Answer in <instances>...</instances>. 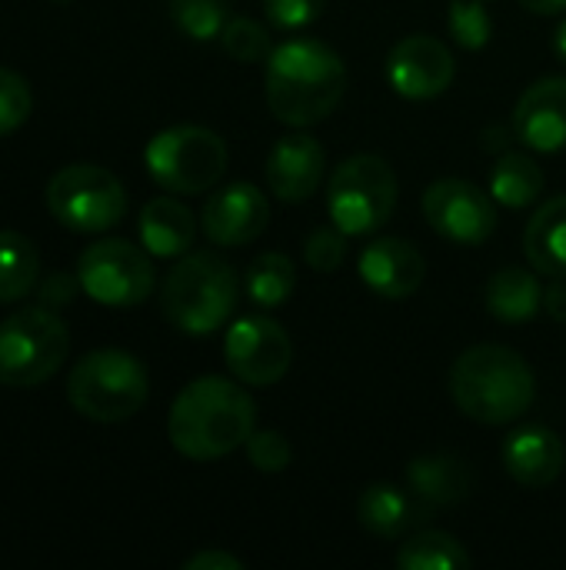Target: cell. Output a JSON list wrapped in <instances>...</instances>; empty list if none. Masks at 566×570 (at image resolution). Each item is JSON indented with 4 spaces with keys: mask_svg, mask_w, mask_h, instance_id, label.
<instances>
[{
    "mask_svg": "<svg viewBox=\"0 0 566 570\" xmlns=\"http://www.w3.org/2000/svg\"><path fill=\"white\" fill-rule=\"evenodd\" d=\"M80 291L103 307H137L153 291V261L147 247L120 237L90 244L77 261Z\"/></svg>",
    "mask_w": 566,
    "mask_h": 570,
    "instance_id": "10",
    "label": "cell"
},
{
    "mask_svg": "<svg viewBox=\"0 0 566 570\" xmlns=\"http://www.w3.org/2000/svg\"><path fill=\"white\" fill-rule=\"evenodd\" d=\"M524 254L530 267L544 277L566 274V194L550 197L537 207L524 230Z\"/></svg>",
    "mask_w": 566,
    "mask_h": 570,
    "instance_id": "22",
    "label": "cell"
},
{
    "mask_svg": "<svg viewBox=\"0 0 566 570\" xmlns=\"http://www.w3.org/2000/svg\"><path fill=\"white\" fill-rule=\"evenodd\" d=\"M197 237V220L187 204L173 197H153L140 210V244L150 257H183Z\"/></svg>",
    "mask_w": 566,
    "mask_h": 570,
    "instance_id": "20",
    "label": "cell"
},
{
    "mask_svg": "<svg viewBox=\"0 0 566 570\" xmlns=\"http://www.w3.org/2000/svg\"><path fill=\"white\" fill-rule=\"evenodd\" d=\"M304 261L317 274H334L347 261V234L337 224L334 227H317L304 244Z\"/></svg>",
    "mask_w": 566,
    "mask_h": 570,
    "instance_id": "32",
    "label": "cell"
},
{
    "mask_svg": "<svg viewBox=\"0 0 566 570\" xmlns=\"http://www.w3.org/2000/svg\"><path fill=\"white\" fill-rule=\"evenodd\" d=\"M244 291L250 297V304L274 311L280 304L290 301V294L297 291V271L294 261L287 254H260L250 261L247 274H244Z\"/></svg>",
    "mask_w": 566,
    "mask_h": 570,
    "instance_id": "26",
    "label": "cell"
},
{
    "mask_svg": "<svg viewBox=\"0 0 566 570\" xmlns=\"http://www.w3.org/2000/svg\"><path fill=\"white\" fill-rule=\"evenodd\" d=\"M434 508L420 501L414 491H404L397 484H370L357 501L360 524L384 541H400L404 534H414L427 524Z\"/></svg>",
    "mask_w": 566,
    "mask_h": 570,
    "instance_id": "19",
    "label": "cell"
},
{
    "mask_svg": "<svg viewBox=\"0 0 566 570\" xmlns=\"http://www.w3.org/2000/svg\"><path fill=\"white\" fill-rule=\"evenodd\" d=\"M183 570H244V561L227 551H200L183 561Z\"/></svg>",
    "mask_w": 566,
    "mask_h": 570,
    "instance_id": "36",
    "label": "cell"
},
{
    "mask_svg": "<svg viewBox=\"0 0 566 570\" xmlns=\"http://www.w3.org/2000/svg\"><path fill=\"white\" fill-rule=\"evenodd\" d=\"M237 271L210 250L183 254L160 287L163 317L187 337H207L224 327L237 307Z\"/></svg>",
    "mask_w": 566,
    "mask_h": 570,
    "instance_id": "4",
    "label": "cell"
},
{
    "mask_svg": "<svg viewBox=\"0 0 566 570\" xmlns=\"http://www.w3.org/2000/svg\"><path fill=\"white\" fill-rule=\"evenodd\" d=\"M70 354L67 324L57 311L23 307L0 321V384L30 391L47 384Z\"/></svg>",
    "mask_w": 566,
    "mask_h": 570,
    "instance_id": "6",
    "label": "cell"
},
{
    "mask_svg": "<svg viewBox=\"0 0 566 570\" xmlns=\"http://www.w3.org/2000/svg\"><path fill=\"white\" fill-rule=\"evenodd\" d=\"M327 154L317 137L300 134V127L274 144L267 154V184L270 194L284 204H304L324 184Z\"/></svg>",
    "mask_w": 566,
    "mask_h": 570,
    "instance_id": "15",
    "label": "cell"
},
{
    "mask_svg": "<svg viewBox=\"0 0 566 570\" xmlns=\"http://www.w3.org/2000/svg\"><path fill=\"white\" fill-rule=\"evenodd\" d=\"M57 3H63V0H57Z\"/></svg>",
    "mask_w": 566,
    "mask_h": 570,
    "instance_id": "41",
    "label": "cell"
},
{
    "mask_svg": "<svg viewBox=\"0 0 566 570\" xmlns=\"http://www.w3.org/2000/svg\"><path fill=\"white\" fill-rule=\"evenodd\" d=\"M470 564L467 548L444 531H417L397 551V568L404 570H467Z\"/></svg>",
    "mask_w": 566,
    "mask_h": 570,
    "instance_id": "27",
    "label": "cell"
},
{
    "mask_svg": "<svg viewBox=\"0 0 566 570\" xmlns=\"http://www.w3.org/2000/svg\"><path fill=\"white\" fill-rule=\"evenodd\" d=\"M447 30L467 50L487 47L490 33H494L490 13H487V0H454L450 10H447Z\"/></svg>",
    "mask_w": 566,
    "mask_h": 570,
    "instance_id": "30",
    "label": "cell"
},
{
    "mask_svg": "<svg viewBox=\"0 0 566 570\" xmlns=\"http://www.w3.org/2000/svg\"><path fill=\"white\" fill-rule=\"evenodd\" d=\"M30 110H33L30 83L17 70L0 67V137H7L17 127H23Z\"/></svg>",
    "mask_w": 566,
    "mask_h": 570,
    "instance_id": "31",
    "label": "cell"
},
{
    "mask_svg": "<svg viewBox=\"0 0 566 570\" xmlns=\"http://www.w3.org/2000/svg\"><path fill=\"white\" fill-rule=\"evenodd\" d=\"M77 287H80V277L77 274H67V271H53L40 281L37 287V304L47 307V311H63L73 297H77Z\"/></svg>",
    "mask_w": 566,
    "mask_h": 570,
    "instance_id": "35",
    "label": "cell"
},
{
    "mask_svg": "<svg viewBox=\"0 0 566 570\" xmlns=\"http://www.w3.org/2000/svg\"><path fill=\"white\" fill-rule=\"evenodd\" d=\"M544 311L557 324H566V274L564 277H554V284L544 291Z\"/></svg>",
    "mask_w": 566,
    "mask_h": 570,
    "instance_id": "37",
    "label": "cell"
},
{
    "mask_svg": "<svg viewBox=\"0 0 566 570\" xmlns=\"http://www.w3.org/2000/svg\"><path fill=\"white\" fill-rule=\"evenodd\" d=\"M40 281V254L30 237L0 230V304L23 301Z\"/></svg>",
    "mask_w": 566,
    "mask_h": 570,
    "instance_id": "24",
    "label": "cell"
},
{
    "mask_svg": "<svg viewBox=\"0 0 566 570\" xmlns=\"http://www.w3.org/2000/svg\"><path fill=\"white\" fill-rule=\"evenodd\" d=\"M566 464L564 441L540 424L520 428L504 441V468L524 488H550Z\"/></svg>",
    "mask_w": 566,
    "mask_h": 570,
    "instance_id": "18",
    "label": "cell"
},
{
    "mask_svg": "<svg viewBox=\"0 0 566 570\" xmlns=\"http://www.w3.org/2000/svg\"><path fill=\"white\" fill-rule=\"evenodd\" d=\"M327 0H264V13L280 30H300L324 13Z\"/></svg>",
    "mask_w": 566,
    "mask_h": 570,
    "instance_id": "34",
    "label": "cell"
},
{
    "mask_svg": "<svg viewBox=\"0 0 566 570\" xmlns=\"http://www.w3.org/2000/svg\"><path fill=\"white\" fill-rule=\"evenodd\" d=\"M510 134H514V127H510V130H507V127H490V130L484 134V147H487V150H504L500 140H510Z\"/></svg>",
    "mask_w": 566,
    "mask_h": 570,
    "instance_id": "39",
    "label": "cell"
},
{
    "mask_svg": "<svg viewBox=\"0 0 566 570\" xmlns=\"http://www.w3.org/2000/svg\"><path fill=\"white\" fill-rule=\"evenodd\" d=\"M450 397L470 421L500 428L530 411L537 377L517 351L477 344L450 367Z\"/></svg>",
    "mask_w": 566,
    "mask_h": 570,
    "instance_id": "3",
    "label": "cell"
},
{
    "mask_svg": "<svg viewBox=\"0 0 566 570\" xmlns=\"http://www.w3.org/2000/svg\"><path fill=\"white\" fill-rule=\"evenodd\" d=\"M397 207V174L377 154L347 157L327 184V214L347 237L380 230Z\"/></svg>",
    "mask_w": 566,
    "mask_h": 570,
    "instance_id": "7",
    "label": "cell"
},
{
    "mask_svg": "<svg viewBox=\"0 0 566 570\" xmlns=\"http://www.w3.org/2000/svg\"><path fill=\"white\" fill-rule=\"evenodd\" d=\"M357 271L364 284L387 301H404L417 294L427 277L424 254L404 237H377L374 244H367L357 261Z\"/></svg>",
    "mask_w": 566,
    "mask_h": 570,
    "instance_id": "17",
    "label": "cell"
},
{
    "mask_svg": "<svg viewBox=\"0 0 566 570\" xmlns=\"http://www.w3.org/2000/svg\"><path fill=\"white\" fill-rule=\"evenodd\" d=\"M224 361L240 384L274 387L290 371L294 344L274 317L250 314L230 324L224 341Z\"/></svg>",
    "mask_w": 566,
    "mask_h": 570,
    "instance_id": "11",
    "label": "cell"
},
{
    "mask_svg": "<svg viewBox=\"0 0 566 570\" xmlns=\"http://www.w3.org/2000/svg\"><path fill=\"white\" fill-rule=\"evenodd\" d=\"M170 17L190 40H214L230 20V0H170Z\"/></svg>",
    "mask_w": 566,
    "mask_h": 570,
    "instance_id": "28",
    "label": "cell"
},
{
    "mask_svg": "<svg viewBox=\"0 0 566 570\" xmlns=\"http://www.w3.org/2000/svg\"><path fill=\"white\" fill-rule=\"evenodd\" d=\"M267 107L287 127H314L327 120L347 90V67L320 40L297 37L267 57Z\"/></svg>",
    "mask_w": 566,
    "mask_h": 570,
    "instance_id": "2",
    "label": "cell"
},
{
    "mask_svg": "<svg viewBox=\"0 0 566 570\" xmlns=\"http://www.w3.org/2000/svg\"><path fill=\"white\" fill-rule=\"evenodd\" d=\"M554 53H557V60H564L566 63V17L560 20L557 33H554Z\"/></svg>",
    "mask_w": 566,
    "mask_h": 570,
    "instance_id": "40",
    "label": "cell"
},
{
    "mask_svg": "<svg viewBox=\"0 0 566 570\" xmlns=\"http://www.w3.org/2000/svg\"><path fill=\"white\" fill-rule=\"evenodd\" d=\"M147 174L170 194H203L227 170V144L220 134L180 124L150 137L143 150Z\"/></svg>",
    "mask_w": 566,
    "mask_h": 570,
    "instance_id": "8",
    "label": "cell"
},
{
    "mask_svg": "<svg viewBox=\"0 0 566 570\" xmlns=\"http://www.w3.org/2000/svg\"><path fill=\"white\" fill-rule=\"evenodd\" d=\"M150 394V381L143 364L117 347L90 351L80 357L67 381L70 407L97 424H120L130 421Z\"/></svg>",
    "mask_w": 566,
    "mask_h": 570,
    "instance_id": "5",
    "label": "cell"
},
{
    "mask_svg": "<svg viewBox=\"0 0 566 570\" xmlns=\"http://www.w3.org/2000/svg\"><path fill=\"white\" fill-rule=\"evenodd\" d=\"M203 234L217 247H244L270 224V200L257 184H230L207 197L200 214Z\"/></svg>",
    "mask_w": 566,
    "mask_h": 570,
    "instance_id": "14",
    "label": "cell"
},
{
    "mask_svg": "<svg viewBox=\"0 0 566 570\" xmlns=\"http://www.w3.org/2000/svg\"><path fill=\"white\" fill-rule=\"evenodd\" d=\"M457 63L447 43L427 33L404 37L387 53V83L407 100H434L454 83Z\"/></svg>",
    "mask_w": 566,
    "mask_h": 570,
    "instance_id": "13",
    "label": "cell"
},
{
    "mask_svg": "<svg viewBox=\"0 0 566 570\" xmlns=\"http://www.w3.org/2000/svg\"><path fill=\"white\" fill-rule=\"evenodd\" d=\"M244 448H247L250 464H254L257 471H264V474H280V471H287V468H290V458H294L287 438H284L280 431H254V434L247 438Z\"/></svg>",
    "mask_w": 566,
    "mask_h": 570,
    "instance_id": "33",
    "label": "cell"
},
{
    "mask_svg": "<svg viewBox=\"0 0 566 570\" xmlns=\"http://www.w3.org/2000/svg\"><path fill=\"white\" fill-rule=\"evenodd\" d=\"M470 471L454 454H420L407 464V488L430 508H454L470 494Z\"/></svg>",
    "mask_w": 566,
    "mask_h": 570,
    "instance_id": "21",
    "label": "cell"
},
{
    "mask_svg": "<svg viewBox=\"0 0 566 570\" xmlns=\"http://www.w3.org/2000/svg\"><path fill=\"white\" fill-rule=\"evenodd\" d=\"M520 7L540 17H557L566 10V0H520Z\"/></svg>",
    "mask_w": 566,
    "mask_h": 570,
    "instance_id": "38",
    "label": "cell"
},
{
    "mask_svg": "<svg viewBox=\"0 0 566 570\" xmlns=\"http://www.w3.org/2000/svg\"><path fill=\"white\" fill-rule=\"evenodd\" d=\"M47 207L73 234H103L123 220L127 190L107 167L70 164L50 177Z\"/></svg>",
    "mask_w": 566,
    "mask_h": 570,
    "instance_id": "9",
    "label": "cell"
},
{
    "mask_svg": "<svg viewBox=\"0 0 566 570\" xmlns=\"http://www.w3.org/2000/svg\"><path fill=\"white\" fill-rule=\"evenodd\" d=\"M257 424L254 397L234 377H197L170 404L167 438L190 461H217L247 444Z\"/></svg>",
    "mask_w": 566,
    "mask_h": 570,
    "instance_id": "1",
    "label": "cell"
},
{
    "mask_svg": "<svg viewBox=\"0 0 566 570\" xmlns=\"http://www.w3.org/2000/svg\"><path fill=\"white\" fill-rule=\"evenodd\" d=\"M544 190V174L534 157L504 150L490 170V197L504 207H530Z\"/></svg>",
    "mask_w": 566,
    "mask_h": 570,
    "instance_id": "25",
    "label": "cell"
},
{
    "mask_svg": "<svg viewBox=\"0 0 566 570\" xmlns=\"http://www.w3.org/2000/svg\"><path fill=\"white\" fill-rule=\"evenodd\" d=\"M484 301H487V311L497 321H504V324H527L544 307V287H540L534 271L504 267V271H497L487 281Z\"/></svg>",
    "mask_w": 566,
    "mask_h": 570,
    "instance_id": "23",
    "label": "cell"
},
{
    "mask_svg": "<svg viewBox=\"0 0 566 570\" xmlns=\"http://www.w3.org/2000/svg\"><path fill=\"white\" fill-rule=\"evenodd\" d=\"M514 137L537 150L557 154L566 147V77H544L524 90L514 110Z\"/></svg>",
    "mask_w": 566,
    "mask_h": 570,
    "instance_id": "16",
    "label": "cell"
},
{
    "mask_svg": "<svg viewBox=\"0 0 566 570\" xmlns=\"http://www.w3.org/2000/svg\"><path fill=\"white\" fill-rule=\"evenodd\" d=\"M424 217L427 224L454 244H484L497 227L494 197L484 194L470 180H437L424 194Z\"/></svg>",
    "mask_w": 566,
    "mask_h": 570,
    "instance_id": "12",
    "label": "cell"
},
{
    "mask_svg": "<svg viewBox=\"0 0 566 570\" xmlns=\"http://www.w3.org/2000/svg\"><path fill=\"white\" fill-rule=\"evenodd\" d=\"M220 43L240 63H267V57L274 53L270 30L250 17H230L224 33H220Z\"/></svg>",
    "mask_w": 566,
    "mask_h": 570,
    "instance_id": "29",
    "label": "cell"
}]
</instances>
